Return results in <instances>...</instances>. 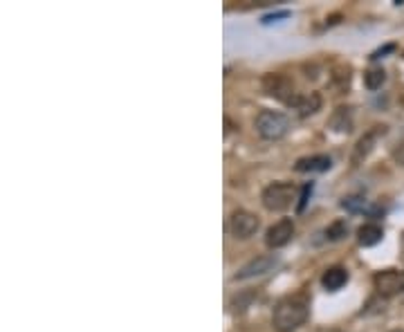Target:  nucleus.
<instances>
[{"label":"nucleus","mask_w":404,"mask_h":332,"mask_svg":"<svg viewBox=\"0 0 404 332\" xmlns=\"http://www.w3.org/2000/svg\"><path fill=\"white\" fill-rule=\"evenodd\" d=\"M310 191H312V184H305L303 186V193H301V202H299V212H303V207H305V202H308Z\"/></svg>","instance_id":"obj_19"},{"label":"nucleus","mask_w":404,"mask_h":332,"mask_svg":"<svg viewBox=\"0 0 404 332\" xmlns=\"http://www.w3.org/2000/svg\"><path fill=\"white\" fill-rule=\"evenodd\" d=\"M227 229L233 238L238 240H247L256 236V231L261 229V220H258V216L247 212V209H236L231 216H229V225Z\"/></svg>","instance_id":"obj_4"},{"label":"nucleus","mask_w":404,"mask_h":332,"mask_svg":"<svg viewBox=\"0 0 404 332\" xmlns=\"http://www.w3.org/2000/svg\"><path fill=\"white\" fill-rule=\"evenodd\" d=\"M310 301L305 294H292L281 298L272 312V326L277 332H294L308 321Z\"/></svg>","instance_id":"obj_1"},{"label":"nucleus","mask_w":404,"mask_h":332,"mask_svg":"<svg viewBox=\"0 0 404 332\" xmlns=\"http://www.w3.org/2000/svg\"><path fill=\"white\" fill-rule=\"evenodd\" d=\"M330 168H333V159L328 155H308L296 159L294 164V171L299 173H326Z\"/></svg>","instance_id":"obj_11"},{"label":"nucleus","mask_w":404,"mask_h":332,"mask_svg":"<svg viewBox=\"0 0 404 332\" xmlns=\"http://www.w3.org/2000/svg\"><path fill=\"white\" fill-rule=\"evenodd\" d=\"M384 135H386V126H373L366 135L359 137V142L355 144V151H353V157H351L353 166H357L359 162L366 159V157H368V153L373 151L375 142L379 140V137H384Z\"/></svg>","instance_id":"obj_9"},{"label":"nucleus","mask_w":404,"mask_h":332,"mask_svg":"<svg viewBox=\"0 0 404 332\" xmlns=\"http://www.w3.org/2000/svg\"><path fill=\"white\" fill-rule=\"evenodd\" d=\"M393 159L398 162L400 166H404V142H400L398 146L393 149Z\"/></svg>","instance_id":"obj_18"},{"label":"nucleus","mask_w":404,"mask_h":332,"mask_svg":"<svg viewBox=\"0 0 404 332\" xmlns=\"http://www.w3.org/2000/svg\"><path fill=\"white\" fill-rule=\"evenodd\" d=\"M296 200V186L292 182H272L263 189L261 202L268 212L283 214L294 205Z\"/></svg>","instance_id":"obj_2"},{"label":"nucleus","mask_w":404,"mask_h":332,"mask_svg":"<svg viewBox=\"0 0 404 332\" xmlns=\"http://www.w3.org/2000/svg\"><path fill=\"white\" fill-rule=\"evenodd\" d=\"M386 79V72L382 68H370L366 75H364V84H366L368 90H377V88H382Z\"/></svg>","instance_id":"obj_16"},{"label":"nucleus","mask_w":404,"mask_h":332,"mask_svg":"<svg viewBox=\"0 0 404 332\" xmlns=\"http://www.w3.org/2000/svg\"><path fill=\"white\" fill-rule=\"evenodd\" d=\"M256 133L268 142H277L283 140L290 133V119L277 110H261L256 115Z\"/></svg>","instance_id":"obj_3"},{"label":"nucleus","mask_w":404,"mask_h":332,"mask_svg":"<svg viewBox=\"0 0 404 332\" xmlns=\"http://www.w3.org/2000/svg\"><path fill=\"white\" fill-rule=\"evenodd\" d=\"M342 209H346L349 214H364V212L377 214V209H370L368 202L364 200V198H359V196H349V198H344V200H342Z\"/></svg>","instance_id":"obj_15"},{"label":"nucleus","mask_w":404,"mask_h":332,"mask_svg":"<svg viewBox=\"0 0 404 332\" xmlns=\"http://www.w3.org/2000/svg\"><path fill=\"white\" fill-rule=\"evenodd\" d=\"M277 265H279V256H274V254L258 256V258H254V261H249L247 265H242L240 270L233 274V281H249V279L263 277V274L272 272Z\"/></svg>","instance_id":"obj_7"},{"label":"nucleus","mask_w":404,"mask_h":332,"mask_svg":"<svg viewBox=\"0 0 404 332\" xmlns=\"http://www.w3.org/2000/svg\"><path fill=\"white\" fill-rule=\"evenodd\" d=\"M395 332H402V330H395Z\"/></svg>","instance_id":"obj_22"},{"label":"nucleus","mask_w":404,"mask_h":332,"mask_svg":"<svg viewBox=\"0 0 404 332\" xmlns=\"http://www.w3.org/2000/svg\"><path fill=\"white\" fill-rule=\"evenodd\" d=\"M290 108H294L301 117H308L314 115L319 108H321V94L319 92H310V94H294L292 99L288 103Z\"/></svg>","instance_id":"obj_10"},{"label":"nucleus","mask_w":404,"mask_h":332,"mask_svg":"<svg viewBox=\"0 0 404 332\" xmlns=\"http://www.w3.org/2000/svg\"><path fill=\"white\" fill-rule=\"evenodd\" d=\"M263 90L283 103H290V99L296 94L292 81H290L286 75H274V72L263 77Z\"/></svg>","instance_id":"obj_6"},{"label":"nucleus","mask_w":404,"mask_h":332,"mask_svg":"<svg viewBox=\"0 0 404 332\" xmlns=\"http://www.w3.org/2000/svg\"><path fill=\"white\" fill-rule=\"evenodd\" d=\"M288 12H279V14H270V16H263V23L268 25V23H274V21H279V18H288Z\"/></svg>","instance_id":"obj_20"},{"label":"nucleus","mask_w":404,"mask_h":332,"mask_svg":"<svg viewBox=\"0 0 404 332\" xmlns=\"http://www.w3.org/2000/svg\"><path fill=\"white\" fill-rule=\"evenodd\" d=\"M323 233H326V238L333 240V242H335V240H342V238L346 236V233H349V222H346V220H335V222H330Z\"/></svg>","instance_id":"obj_17"},{"label":"nucleus","mask_w":404,"mask_h":332,"mask_svg":"<svg viewBox=\"0 0 404 332\" xmlns=\"http://www.w3.org/2000/svg\"><path fill=\"white\" fill-rule=\"evenodd\" d=\"M346 283H349V272L339 265L330 267V270L323 272V277H321V285H323V290H328V292H339Z\"/></svg>","instance_id":"obj_12"},{"label":"nucleus","mask_w":404,"mask_h":332,"mask_svg":"<svg viewBox=\"0 0 404 332\" xmlns=\"http://www.w3.org/2000/svg\"><path fill=\"white\" fill-rule=\"evenodd\" d=\"M328 126L333 128L335 133H349L351 126H353L351 110H349V108H337V110L333 112V117L328 119Z\"/></svg>","instance_id":"obj_14"},{"label":"nucleus","mask_w":404,"mask_h":332,"mask_svg":"<svg viewBox=\"0 0 404 332\" xmlns=\"http://www.w3.org/2000/svg\"><path fill=\"white\" fill-rule=\"evenodd\" d=\"M373 288L379 296L391 298L404 292V270H382L373 277Z\"/></svg>","instance_id":"obj_5"},{"label":"nucleus","mask_w":404,"mask_h":332,"mask_svg":"<svg viewBox=\"0 0 404 332\" xmlns=\"http://www.w3.org/2000/svg\"><path fill=\"white\" fill-rule=\"evenodd\" d=\"M292 238H294L292 218H281V220L274 222L268 229V233H265V245H268L270 249H281V247H286Z\"/></svg>","instance_id":"obj_8"},{"label":"nucleus","mask_w":404,"mask_h":332,"mask_svg":"<svg viewBox=\"0 0 404 332\" xmlns=\"http://www.w3.org/2000/svg\"><path fill=\"white\" fill-rule=\"evenodd\" d=\"M391 50H395V47H393V45H386L384 50H377V52L373 54V59H379V56H382V54H386V52H391Z\"/></svg>","instance_id":"obj_21"},{"label":"nucleus","mask_w":404,"mask_h":332,"mask_svg":"<svg viewBox=\"0 0 404 332\" xmlns=\"http://www.w3.org/2000/svg\"><path fill=\"white\" fill-rule=\"evenodd\" d=\"M384 236V229L375 222H366L357 229V242L362 247H373Z\"/></svg>","instance_id":"obj_13"}]
</instances>
